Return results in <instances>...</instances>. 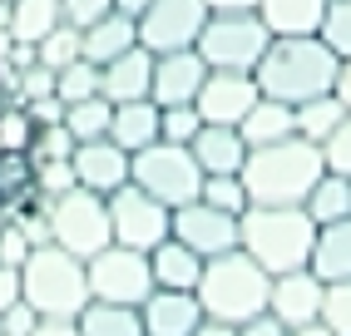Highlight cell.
<instances>
[{"mask_svg": "<svg viewBox=\"0 0 351 336\" xmlns=\"http://www.w3.org/2000/svg\"><path fill=\"white\" fill-rule=\"evenodd\" d=\"M337 69H341V60L326 50L322 35H272V45L252 69V80L263 89V99L297 109V104L317 99V94H332Z\"/></svg>", "mask_w": 351, "mask_h": 336, "instance_id": "6da1fadb", "label": "cell"}, {"mask_svg": "<svg viewBox=\"0 0 351 336\" xmlns=\"http://www.w3.org/2000/svg\"><path fill=\"white\" fill-rule=\"evenodd\" d=\"M317 223L302 203H247L238 218V248L263 267L267 277H282L307 267Z\"/></svg>", "mask_w": 351, "mask_h": 336, "instance_id": "7a4b0ae2", "label": "cell"}, {"mask_svg": "<svg viewBox=\"0 0 351 336\" xmlns=\"http://www.w3.org/2000/svg\"><path fill=\"white\" fill-rule=\"evenodd\" d=\"M322 173H326L322 143L292 134V139L263 143V149H247L238 178L247 188V203H307Z\"/></svg>", "mask_w": 351, "mask_h": 336, "instance_id": "3957f363", "label": "cell"}, {"mask_svg": "<svg viewBox=\"0 0 351 336\" xmlns=\"http://www.w3.org/2000/svg\"><path fill=\"white\" fill-rule=\"evenodd\" d=\"M193 292H198L203 317H218V322L243 326L247 317L267 311L272 277L257 267L243 248H232V252H223V257H208V262H203V277H198Z\"/></svg>", "mask_w": 351, "mask_h": 336, "instance_id": "277c9868", "label": "cell"}, {"mask_svg": "<svg viewBox=\"0 0 351 336\" xmlns=\"http://www.w3.org/2000/svg\"><path fill=\"white\" fill-rule=\"evenodd\" d=\"M20 297H25L40 317H80L89 307V282L84 262L55 243H35L30 257L20 262Z\"/></svg>", "mask_w": 351, "mask_h": 336, "instance_id": "5b68a950", "label": "cell"}, {"mask_svg": "<svg viewBox=\"0 0 351 336\" xmlns=\"http://www.w3.org/2000/svg\"><path fill=\"white\" fill-rule=\"evenodd\" d=\"M45 208V228H50V243L64 248V252H75L80 262H89L99 248L114 243V232H109V198L99 193H89V188H69V193L60 198H40Z\"/></svg>", "mask_w": 351, "mask_h": 336, "instance_id": "8992f818", "label": "cell"}, {"mask_svg": "<svg viewBox=\"0 0 351 336\" xmlns=\"http://www.w3.org/2000/svg\"><path fill=\"white\" fill-rule=\"evenodd\" d=\"M129 183H138V188H144L149 198H158L163 208H183V203L198 198L203 168H198V158H193L189 143L158 139V143H149V149L129 154Z\"/></svg>", "mask_w": 351, "mask_h": 336, "instance_id": "52a82bcc", "label": "cell"}, {"mask_svg": "<svg viewBox=\"0 0 351 336\" xmlns=\"http://www.w3.org/2000/svg\"><path fill=\"white\" fill-rule=\"evenodd\" d=\"M267 45H272V30L257 20V10H218V15H208L193 50L203 55L208 69H243V75H252Z\"/></svg>", "mask_w": 351, "mask_h": 336, "instance_id": "ba28073f", "label": "cell"}, {"mask_svg": "<svg viewBox=\"0 0 351 336\" xmlns=\"http://www.w3.org/2000/svg\"><path fill=\"white\" fill-rule=\"evenodd\" d=\"M84 282H89V302H114V307H144L154 292V272H149V252H134L109 243L84 262Z\"/></svg>", "mask_w": 351, "mask_h": 336, "instance_id": "9c48e42d", "label": "cell"}, {"mask_svg": "<svg viewBox=\"0 0 351 336\" xmlns=\"http://www.w3.org/2000/svg\"><path fill=\"white\" fill-rule=\"evenodd\" d=\"M169 223H173V208H163L158 198H149L138 183H124L109 193V232L119 248H134V252H149L154 243L169 237Z\"/></svg>", "mask_w": 351, "mask_h": 336, "instance_id": "30bf717a", "label": "cell"}, {"mask_svg": "<svg viewBox=\"0 0 351 336\" xmlns=\"http://www.w3.org/2000/svg\"><path fill=\"white\" fill-rule=\"evenodd\" d=\"M138 45L149 55H169V50H193L203 25H208V5L203 0H149V10L134 20Z\"/></svg>", "mask_w": 351, "mask_h": 336, "instance_id": "8fae6325", "label": "cell"}, {"mask_svg": "<svg viewBox=\"0 0 351 336\" xmlns=\"http://www.w3.org/2000/svg\"><path fill=\"white\" fill-rule=\"evenodd\" d=\"M169 232L178 237V243H189L203 262L238 248V218H232V213H223V208H213V203H203V198L173 208Z\"/></svg>", "mask_w": 351, "mask_h": 336, "instance_id": "7c38bea8", "label": "cell"}, {"mask_svg": "<svg viewBox=\"0 0 351 336\" xmlns=\"http://www.w3.org/2000/svg\"><path fill=\"white\" fill-rule=\"evenodd\" d=\"M257 99H263V89H257L252 75H243V69H208L193 109L203 114V124H243V114Z\"/></svg>", "mask_w": 351, "mask_h": 336, "instance_id": "4fadbf2b", "label": "cell"}, {"mask_svg": "<svg viewBox=\"0 0 351 336\" xmlns=\"http://www.w3.org/2000/svg\"><path fill=\"white\" fill-rule=\"evenodd\" d=\"M208 80V64L198 50H169V55H154V84H149V99L158 109L169 104H193L198 89Z\"/></svg>", "mask_w": 351, "mask_h": 336, "instance_id": "5bb4252c", "label": "cell"}, {"mask_svg": "<svg viewBox=\"0 0 351 336\" xmlns=\"http://www.w3.org/2000/svg\"><path fill=\"white\" fill-rule=\"evenodd\" d=\"M322 292H326V282L312 272V267H297V272H282V277H272V292H267V311L277 322H282L287 331L292 326H307L322 317Z\"/></svg>", "mask_w": 351, "mask_h": 336, "instance_id": "9a60e30c", "label": "cell"}, {"mask_svg": "<svg viewBox=\"0 0 351 336\" xmlns=\"http://www.w3.org/2000/svg\"><path fill=\"white\" fill-rule=\"evenodd\" d=\"M69 168H75V183L89 188V193H99V198H109L114 188H124V183H129V154H124L114 139L75 143V154H69Z\"/></svg>", "mask_w": 351, "mask_h": 336, "instance_id": "2e32d148", "label": "cell"}, {"mask_svg": "<svg viewBox=\"0 0 351 336\" xmlns=\"http://www.w3.org/2000/svg\"><path fill=\"white\" fill-rule=\"evenodd\" d=\"M154 84V55L144 45H129L124 55H114L109 64H99V94L109 104H129V99H149Z\"/></svg>", "mask_w": 351, "mask_h": 336, "instance_id": "e0dca14e", "label": "cell"}, {"mask_svg": "<svg viewBox=\"0 0 351 336\" xmlns=\"http://www.w3.org/2000/svg\"><path fill=\"white\" fill-rule=\"evenodd\" d=\"M144 317V336H189L198 322H203V307H198V292H169V287H154L138 307Z\"/></svg>", "mask_w": 351, "mask_h": 336, "instance_id": "ac0fdd59", "label": "cell"}, {"mask_svg": "<svg viewBox=\"0 0 351 336\" xmlns=\"http://www.w3.org/2000/svg\"><path fill=\"white\" fill-rule=\"evenodd\" d=\"M149 272H154V287H169V292H193L198 277H203V257L169 232L163 243L149 248Z\"/></svg>", "mask_w": 351, "mask_h": 336, "instance_id": "d6986e66", "label": "cell"}, {"mask_svg": "<svg viewBox=\"0 0 351 336\" xmlns=\"http://www.w3.org/2000/svg\"><path fill=\"white\" fill-rule=\"evenodd\" d=\"M189 149H193L203 173H243V158H247V143H243L238 124H203Z\"/></svg>", "mask_w": 351, "mask_h": 336, "instance_id": "ffe728a7", "label": "cell"}, {"mask_svg": "<svg viewBox=\"0 0 351 336\" xmlns=\"http://www.w3.org/2000/svg\"><path fill=\"white\" fill-rule=\"evenodd\" d=\"M129 45H138V25H134V15H124V10H109L89 30H80V55L89 64H109L114 55H124Z\"/></svg>", "mask_w": 351, "mask_h": 336, "instance_id": "44dd1931", "label": "cell"}, {"mask_svg": "<svg viewBox=\"0 0 351 336\" xmlns=\"http://www.w3.org/2000/svg\"><path fill=\"white\" fill-rule=\"evenodd\" d=\"M307 267H312L322 282H346V277H351V218L317 228Z\"/></svg>", "mask_w": 351, "mask_h": 336, "instance_id": "7402d4cb", "label": "cell"}, {"mask_svg": "<svg viewBox=\"0 0 351 336\" xmlns=\"http://www.w3.org/2000/svg\"><path fill=\"white\" fill-rule=\"evenodd\" d=\"M109 139L119 143L124 154H138V149H149V143H158V104H154V99H129V104H114Z\"/></svg>", "mask_w": 351, "mask_h": 336, "instance_id": "603a6c76", "label": "cell"}, {"mask_svg": "<svg viewBox=\"0 0 351 336\" xmlns=\"http://www.w3.org/2000/svg\"><path fill=\"white\" fill-rule=\"evenodd\" d=\"M326 0H257V20L272 35H317Z\"/></svg>", "mask_w": 351, "mask_h": 336, "instance_id": "cb8c5ba5", "label": "cell"}, {"mask_svg": "<svg viewBox=\"0 0 351 336\" xmlns=\"http://www.w3.org/2000/svg\"><path fill=\"white\" fill-rule=\"evenodd\" d=\"M238 134H243L247 149H263V143H277V139H292V134H297V114H292V104L257 99V104L243 114Z\"/></svg>", "mask_w": 351, "mask_h": 336, "instance_id": "d4e9b609", "label": "cell"}, {"mask_svg": "<svg viewBox=\"0 0 351 336\" xmlns=\"http://www.w3.org/2000/svg\"><path fill=\"white\" fill-rule=\"evenodd\" d=\"M60 0H10V10H5V30L10 40L20 45H40L45 35H50L60 25Z\"/></svg>", "mask_w": 351, "mask_h": 336, "instance_id": "484cf974", "label": "cell"}, {"mask_svg": "<svg viewBox=\"0 0 351 336\" xmlns=\"http://www.w3.org/2000/svg\"><path fill=\"white\" fill-rule=\"evenodd\" d=\"M302 208H307V218H312L317 228H322V223H341V218H351V178L326 168Z\"/></svg>", "mask_w": 351, "mask_h": 336, "instance_id": "4316f807", "label": "cell"}, {"mask_svg": "<svg viewBox=\"0 0 351 336\" xmlns=\"http://www.w3.org/2000/svg\"><path fill=\"white\" fill-rule=\"evenodd\" d=\"M75 322H80V336H144V317H138V307L89 302Z\"/></svg>", "mask_w": 351, "mask_h": 336, "instance_id": "83f0119b", "label": "cell"}, {"mask_svg": "<svg viewBox=\"0 0 351 336\" xmlns=\"http://www.w3.org/2000/svg\"><path fill=\"white\" fill-rule=\"evenodd\" d=\"M292 114H297V134L307 139V143H326V139H332V129L346 119V104L337 99V94H317V99L297 104Z\"/></svg>", "mask_w": 351, "mask_h": 336, "instance_id": "f1b7e54d", "label": "cell"}, {"mask_svg": "<svg viewBox=\"0 0 351 336\" xmlns=\"http://www.w3.org/2000/svg\"><path fill=\"white\" fill-rule=\"evenodd\" d=\"M109 119H114V104L104 99V94H95V99H80V104H64V129L75 134V143L109 139Z\"/></svg>", "mask_w": 351, "mask_h": 336, "instance_id": "f546056e", "label": "cell"}, {"mask_svg": "<svg viewBox=\"0 0 351 336\" xmlns=\"http://www.w3.org/2000/svg\"><path fill=\"white\" fill-rule=\"evenodd\" d=\"M35 134H40V124H35V114L20 99L0 104V154H30Z\"/></svg>", "mask_w": 351, "mask_h": 336, "instance_id": "4dcf8cb0", "label": "cell"}, {"mask_svg": "<svg viewBox=\"0 0 351 336\" xmlns=\"http://www.w3.org/2000/svg\"><path fill=\"white\" fill-rule=\"evenodd\" d=\"M55 94L64 104H80V99H95L99 94V64H89L84 55L69 60L64 69H55Z\"/></svg>", "mask_w": 351, "mask_h": 336, "instance_id": "1f68e13d", "label": "cell"}, {"mask_svg": "<svg viewBox=\"0 0 351 336\" xmlns=\"http://www.w3.org/2000/svg\"><path fill=\"white\" fill-rule=\"evenodd\" d=\"M198 198H203V203H213V208H223V213H232V218H243V208H247V188H243L238 173H203Z\"/></svg>", "mask_w": 351, "mask_h": 336, "instance_id": "d6a6232c", "label": "cell"}, {"mask_svg": "<svg viewBox=\"0 0 351 336\" xmlns=\"http://www.w3.org/2000/svg\"><path fill=\"white\" fill-rule=\"evenodd\" d=\"M326 50L337 60H351V0H326V15H322V30Z\"/></svg>", "mask_w": 351, "mask_h": 336, "instance_id": "836d02e7", "label": "cell"}, {"mask_svg": "<svg viewBox=\"0 0 351 336\" xmlns=\"http://www.w3.org/2000/svg\"><path fill=\"white\" fill-rule=\"evenodd\" d=\"M35 60H40L45 69H64L69 60H80V30L60 20V25H55L50 35H45L40 45H35Z\"/></svg>", "mask_w": 351, "mask_h": 336, "instance_id": "e575fe53", "label": "cell"}, {"mask_svg": "<svg viewBox=\"0 0 351 336\" xmlns=\"http://www.w3.org/2000/svg\"><path fill=\"white\" fill-rule=\"evenodd\" d=\"M322 326H332L337 336H351V277L346 282H326L322 292Z\"/></svg>", "mask_w": 351, "mask_h": 336, "instance_id": "d590c367", "label": "cell"}, {"mask_svg": "<svg viewBox=\"0 0 351 336\" xmlns=\"http://www.w3.org/2000/svg\"><path fill=\"white\" fill-rule=\"evenodd\" d=\"M203 129V114L193 104H169V109H158V139H169V143H193V134Z\"/></svg>", "mask_w": 351, "mask_h": 336, "instance_id": "8d00e7d4", "label": "cell"}, {"mask_svg": "<svg viewBox=\"0 0 351 336\" xmlns=\"http://www.w3.org/2000/svg\"><path fill=\"white\" fill-rule=\"evenodd\" d=\"M35 188L40 198H60L75 188V168H69V158H40L35 163Z\"/></svg>", "mask_w": 351, "mask_h": 336, "instance_id": "74e56055", "label": "cell"}, {"mask_svg": "<svg viewBox=\"0 0 351 336\" xmlns=\"http://www.w3.org/2000/svg\"><path fill=\"white\" fill-rule=\"evenodd\" d=\"M69 154H75V134H69L64 124H40V134L30 143V163H40V158H69Z\"/></svg>", "mask_w": 351, "mask_h": 336, "instance_id": "f35d334b", "label": "cell"}, {"mask_svg": "<svg viewBox=\"0 0 351 336\" xmlns=\"http://www.w3.org/2000/svg\"><path fill=\"white\" fill-rule=\"evenodd\" d=\"M322 158H326L332 173H346V178H351V114L332 129V139L322 143Z\"/></svg>", "mask_w": 351, "mask_h": 336, "instance_id": "ab89813d", "label": "cell"}, {"mask_svg": "<svg viewBox=\"0 0 351 336\" xmlns=\"http://www.w3.org/2000/svg\"><path fill=\"white\" fill-rule=\"evenodd\" d=\"M114 10V0H60V15H64V25H75V30H89L95 20H104Z\"/></svg>", "mask_w": 351, "mask_h": 336, "instance_id": "60d3db41", "label": "cell"}, {"mask_svg": "<svg viewBox=\"0 0 351 336\" xmlns=\"http://www.w3.org/2000/svg\"><path fill=\"white\" fill-rule=\"evenodd\" d=\"M30 232L25 228H20V223H5V228H0V267H20V262H25L30 257Z\"/></svg>", "mask_w": 351, "mask_h": 336, "instance_id": "b9f144b4", "label": "cell"}, {"mask_svg": "<svg viewBox=\"0 0 351 336\" xmlns=\"http://www.w3.org/2000/svg\"><path fill=\"white\" fill-rule=\"evenodd\" d=\"M35 322H40V311H35L25 297H20V302H10L5 311H0V336H30Z\"/></svg>", "mask_w": 351, "mask_h": 336, "instance_id": "7bdbcfd3", "label": "cell"}, {"mask_svg": "<svg viewBox=\"0 0 351 336\" xmlns=\"http://www.w3.org/2000/svg\"><path fill=\"white\" fill-rule=\"evenodd\" d=\"M25 109L35 114V124H64V99H60V94H45V99H35Z\"/></svg>", "mask_w": 351, "mask_h": 336, "instance_id": "ee69618b", "label": "cell"}, {"mask_svg": "<svg viewBox=\"0 0 351 336\" xmlns=\"http://www.w3.org/2000/svg\"><path fill=\"white\" fill-rule=\"evenodd\" d=\"M243 336H287V326L272 317V311H257V317H247L243 326H238Z\"/></svg>", "mask_w": 351, "mask_h": 336, "instance_id": "f6af8a7d", "label": "cell"}, {"mask_svg": "<svg viewBox=\"0 0 351 336\" xmlns=\"http://www.w3.org/2000/svg\"><path fill=\"white\" fill-rule=\"evenodd\" d=\"M30 336H80V322L75 317H40Z\"/></svg>", "mask_w": 351, "mask_h": 336, "instance_id": "bcb514c9", "label": "cell"}, {"mask_svg": "<svg viewBox=\"0 0 351 336\" xmlns=\"http://www.w3.org/2000/svg\"><path fill=\"white\" fill-rule=\"evenodd\" d=\"M20 302V267H0V311Z\"/></svg>", "mask_w": 351, "mask_h": 336, "instance_id": "7dc6e473", "label": "cell"}, {"mask_svg": "<svg viewBox=\"0 0 351 336\" xmlns=\"http://www.w3.org/2000/svg\"><path fill=\"white\" fill-rule=\"evenodd\" d=\"M189 336H243V331L232 326V322H218V317H203V322H198V326H193Z\"/></svg>", "mask_w": 351, "mask_h": 336, "instance_id": "c3c4849f", "label": "cell"}, {"mask_svg": "<svg viewBox=\"0 0 351 336\" xmlns=\"http://www.w3.org/2000/svg\"><path fill=\"white\" fill-rule=\"evenodd\" d=\"M332 94L346 104V114H351V60H341V69H337V84H332Z\"/></svg>", "mask_w": 351, "mask_h": 336, "instance_id": "681fc988", "label": "cell"}, {"mask_svg": "<svg viewBox=\"0 0 351 336\" xmlns=\"http://www.w3.org/2000/svg\"><path fill=\"white\" fill-rule=\"evenodd\" d=\"M208 15H218V10H257V0H203Z\"/></svg>", "mask_w": 351, "mask_h": 336, "instance_id": "f907efd6", "label": "cell"}, {"mask_svg": "<svg viewBox=\"0 0 351 336\" xmlns=\"http://www.w3.org/2000/svg\"><path fill=\"white\" fill-rule=\"evenodd\" d=\"M287 336H337L332 326H322V322H307V326H292Z\"/></svg>", "mask_w": 351, "mask_h": 336, "instance_id": "816d5d0a", "label": "cell"}, {"mask_svg": "<svg viewBox=\"0 0 351 336\" xmlns=\"http://www.w3.org/2000/svg\"><path fill=\"white\" fill-rule=\"evenodd\" d=\"M114 10H124V15H134V20H138V15L149 10V0H114Z\"/></svg>", "mask_w": 351, "mask_h": 336, "instance_id": "f5cc1de1", "label": "cell"}, {"mask_svg": "<svg viewBox=\"0 0 351 336\" xmlns=\"http://www.w3.org/2000/svg\"><path fill=\"white\" fill-rule=\"evenodd\" d=\"M10 50H15V40H10V30H5V25H0V69L10 64Z\"/></svg>", "mask_w": 351, "mask_h": 336, "instance_id": "db71d44e", "label": "cell"}, {"mask_svg": "<svg viewBox=\"0 0 351 336\" xmlns=\"http://www.w3.org/2000/svg\"><path fill=\"white\" fill-rule=\"evenodd\" d=\"M0 5H10V0H0Z\"/></svg>", "mask_w": 351, "mask_h": 336, "instance_id": "11a10c76", "label": "cell"}, {"mask_svg": "<svg viewBox=\"0 0 351 336\" xmlns=\"http://www.w3.org/2000/svg\"><path fill=\"white\" fill-rule=\"evenodd\" d=\"M0 104H5V94H0Z\"/></svg>", "mask_w": 351, "mask_h": 336, "instance_id": "9f6ffc18", "label": "cell"}]
</instances>
